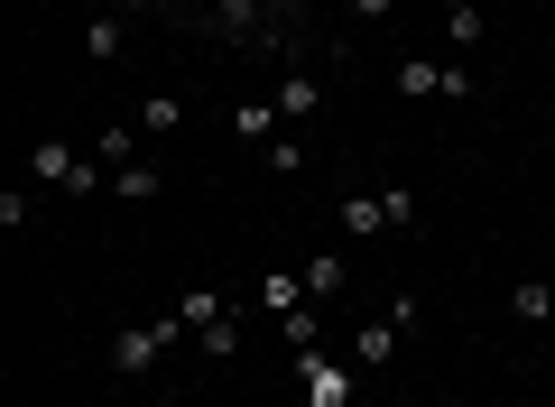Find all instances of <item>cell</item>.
Segmentation results:
<instances>
[{
  "instance_id": "1",
  "label": "cell",
  "mask_w": 555,
  "mask_h": 407,
  "mask_svg": "<svg viewBox=\"0 0 555 407\" xmlns=\"http://www.w3.org/2000/svg\"><path fill=\"white\" fill-rule=\"evenodd\" d=\"M334 222H343V241L408 232V222H416V194H408V186H389V194H343V204H334Z\"/></svg>"
},
{
  "instance_id": "2",
  "label": "cell",
  "mask_w": 555,
  "mask_h": 407,
  "mask_svg": "<svg viewBox=\"0 0 555 407\" xmlns=\"http://www.w3.org/2000/svg\"><path fill=\"white\" fill-rule=\"evenodd\" d=\"M28 176L56 186V194H93L102 186V157H75V139H38V149H28Z\"/></svg>"
},
{
  "instance_id": "3",
  "label": "cell",
  "mask_w": 555,
  "mask_h": 407,
  "mask_svg": "<svg viewBox=\"0 0 555 407\" xmlns=\"http://www.w3.org/2000/svg\"><path fill=\"white\" fill-rule=\"evenodd\" d=\"M297 389H306L315 407H352V370L324 361V343H306V352H297Z\"/></svg>"
},
{
  "instance_id": "4",
  "label": "cell",
  "mask_w": 555,
  "mask_h": 407,
  "mask_svg": "<svg viewBox=\"0 0 555 407\" xmlns=\"http://www.w3.org/2000/svg\"><path fill=\"white\" fill-rule=\"evenodd\" d=\"M389 75H398V93H408V102H436V93H444V65H436V56H398Z\"/></svg>"
},
{
  "instance_id": "5",
  "label": "cell",
  "mask_w": 555,
  "mask_h": 407,
  "mask_svg": "<svg viewBox=\"0 0 555 407\" xmlns=\"http://www.w3.org/2000/svg\"><path fill=\"white\" fill-rule=\"evenodd\" d=\"M324 112V84L315 75H287V84H278V120H315Z\"/></svg>"
},
{
  "instance_id": "6",
  "label": "cell",
  "mask_w": 555,
  "mask_h": 407,
  "mask_svg": "<svg viewBox=\"0 0 555 407\" xmlns=\"http://www.w3.org/2000/svg\"><path fill=\"white\" fill-rule=\"evenodd\" d=\"M158 186H167V167H149V157H130V167H112V194H120V204H149Z\"/></svg>"
},
{
  "instance_id": "7",
  "label": "cell",
  "mask_w": 555,
  "mask_h": 407,
  "mask_svg": "<svg viewBox=\"0 0 555 407\" xmlns=\"http://www.w3.org/2000/svg\"><path fill=\"white\" fill-rule=\"evenodd\" d=\"M509 315H518V325H546V315H555V278H518V288H509Z\"/></svg>"
},
{
  "instance_id": "8",
  "label": "cell",
  "mask_w": 555,
  "mask_h": 407,
  "mask_svg": "<svg viewBox=\"0 0 555 407\" xmlns=\"http://www.w3.org/2000/svg\"><path fill=\"white\" fill-rule=\"evenodd\" d=\"M343 288H352V269H343V251H315V269H306V296L324 306V296H343Z\"/></svg>"
},
{
  "instance_id": "9",
  "label": "cell",
  "mask_w": 555,
  "mask_h": 407,
  "mask_svg": "<svg viewBox=\"0 0 555 407\" xmlns=\"http://www.w3.org/2000/svg\"><path fill=\"white\" fill-rule=\"evenodd\" d=\"M306 157H315V149H306L297 130H278V139H269V176H306Z\"/></svg>"
},
{
  "instance_id": "10",
  "label": "cell",
  "mask_w": 555,
  "mask_h": 407,
  "mask_svg": "<svg viewBox=\"0 0 555 407\" xmlns=\"http://www.w3.org/2000/svg\"><path fill=\"white\" fill-rule=\"evenodd\" d=\"M232 130L241 139H278V102H232Z\"/></svg>"
},
{
  "instance_id": "11",
  "label": "cell",
  "mask_w": 555,
  "mask_h": 407,
  "mask_svg": "<svg viewBox=\"0 0 555 407\" xmlns=\"http://www.w3.org/2000/svg\"><path fill=\"white\" fill-rule=\"evenodd\" d=\"M139 130H185V102L177 93H149V102H139Z\"/></svg>"
},
{
  "instance_id": "12",
  "label": "cell",
  "mask_w": 555,
  "mask_h": 407,
  "mask_svg": "<svg viewBox=\"0 0 555 407\" xmlns=\"http://www.w3.org/2000/svg\"><path fill=\"white\" fill-rule=\"evenodd\" d=\"M389 343H398V325L379 315V325H361V333H352V361H389Z\"/></svg>"
},
{
  "instance_id": "13",
  "label": "cell",
  "mask_w": 555,
  "mask_h": 407,
  "mask_svg": "<svg viewBox=\"0 0 555 407\" xmlns=\"http://www.w3.org/2000/svg\"><path fill=\"white\" fill-rule=\"evenodd\" d=\"M444 38H454V56H473V47L491 38V28H481V10H454V20H444Z\"/></svg>"
},
{
  "instance_id": "14",
  "label": "cell",
  "mask_w": 555,
  "mask_h": 407,
  "mask_svg": "<svg viewBox=\"0 0 555 407\" xmlns=\"http://www.w3.org/2000/svg\"><path fill=\"white\" fill-rule=\"evenodd\" d=\"M28 222H38V194L10 186V194H0V232H28Z\"/></svg>"
},
{
  "instance_id": "15",
  "label": "cell",
  "mask_w": 555,
  "mask_h": 407,
  "mask_svg": "<svg viewBox=\"0 0 555 407\" xmlns=\"http://www.w3.org/2000/svg\"><path fill=\"white\" fill-rule=\"evenodd\" d=\"M278 333H287L297 352H306V343H324V333H315V306H287V315H278Z\"/></svg>"
},
{
  "instance_id": "16",
  "label": "cell",
  "mask_w": 555,
  "mask_h": 407,
  "mask_svg": "<svg viewBox=\"0 0 555 407\" xmlns=\"http://www.w3.org/2000/svg\"><path fill=\"white\" fill-rule=\"evenodd\" d=\"M130 139L139 130H93V157H102V167H130Z\"/></svg>"
},
{
  "instance_id": "17",
  "label": "cell",
  "mask_w": 555,
  "mask_h": 407,
  "mask_svg": "<svg viewBox=\"0 0 555 407\" xmlns=\"http://www.w3.org/2000/svg\"><path fill=\"white\" fill-rule=\"evenodd\" d=\"M343 10H352L361 28H379V20H389V0H343Z\"/></svg>"
},
{
  "instance_id": "18",
  "label": "cell",
  "mask_w": 555,
  "mask_h": 407,
  "mask_svg": "<svg viewBox=\"0 0 555 407\" xmlns=\"http://www.w3.org/2000/svg\"><path fill=\"white\" fill-rule=\"evenodd\" d=\"M436 10H444V20H454V10H481V0H436Z\"/></svg>"
}]
</instances>
